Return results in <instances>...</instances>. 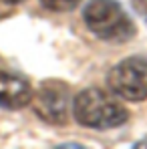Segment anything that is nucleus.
Listing matches in <instances>:
<instances>
[{"label": "nucleus", "mask_w": 147, "mask_h": 149, "mask_svg": "<svg viewBox=\"0 0 147 149\" xmlns=\"http://www.w3.org/2000/svg\"><path fill=\"white\" fill-rule=\"evenodd\" d=\"M107 83L113 93L127 101H143L147 99V58L131 56L115 65Z\"/></svg>", "instance_id": "7ed1b4c3"}, {"label": "nucleus", "mask_w": 147, "mask_h": 149, "mask_svg": "<svg viewBox=\"0 0 147 149\" xmlns=\"http://www.w3.org/2000/svg\"><path fill=\"white\" fill-rule=\"evenodd\" d=\"M6 2H10V4H18V2H22V0H6Z\"/></svg>", "instance_id": "6e6552de"}, {"label": "nucleus", "mask_w": 147, "mask_h": 149, "mask_svg": "<svg viewBox=\"0 0 147 149\" xmlns=\"http://www.w3.org/2000/svg\"><path fill=\"white\" fill-rule=\"evenodd\" d=\"M131 2H133L135 12L145 20V24H147V0H131Z\"/></svg>", "instance_id": "0eeeda50"}, {"label": "nucleus", "mask_w": 147, "mask_h": 149, "mask_svg": "<svg viewBox=\"0 0 147 149\" xmlns=\"http://www.w3.org/2000/svg\"><path fill=\"white\" fill-rule=\"evenodd\" d=\"M32 107L34 113L50 125H65L69 119V105L71 95L69 87L61 81H47L32 93Z\"/></svg>", "instance_id": "20e7f679"}, {"label": "nucleus", "mask_w": 147, "mask_h": 149, "mask_svg": "<svg viewBox=\"0 0 147 149\" xmlns=\"http://www.w3.org/2000/svg\"><path fill=\"white\" fill-rule=\"evenodd\" d=\"M32 99V89L24 79L0 71V107L20 109Z\"/></svg>", "instance_id": "39448f33"}, {"label": "nucleus", "mask_w": 147, "mask_h": 149, "mask_svg": "<svg viewBox=\"0 0 147 149\" xmlns=\"http://www.w3.org/2000/svg\"><path fill=\"white\" fill-rule=\"evenodd\" d=\"M75 119L91 129H115L129 119L127 109L101 89H85L73 103Z\"/></svg>", "instance_id": "f257e3e1"}, {"label": "nucleus", "mask_w": 147, "mask_h": 149, "mask_svg": "<svg viewBox=\"0 0 147 149\" xmlns=\"http://www.w3.org/2000/svg\"><path fill=\"white\" fill-rule=\"evenodd\" d=\"M45 8L54 10V12H67V10H73L75 6H79L81 0H40Z\"/></svg>", "instance_id": "423d86ee"}, {"label": "nucleus", "mask_w": 147, "mask_h": 149, "mask_svg": "<svg viewBox=\"0 0 147 149\" xmlns=\"http://www.w3.org/2000/svg\"><path fill=\"white\" fill-rule=\"evenodd\" d=\"M87 28L103 40L125 42L135 34L129 14L115 0H91L83 12Z\"/></svg>", "instance_id": "f03ea898"}]
</instances>
